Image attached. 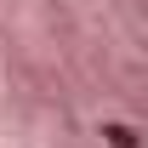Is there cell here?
Returning <instances> with one entry per match:
<instances>
[{
  "instance_id": "1",
  "label": "cell",
  "mask_w": 148,
  "mask_h": 148,
  "mask_svg": "<svg viewBox=\"0 0 148 148\" xmlns=\"http://www.w3.org/2000/svg\"><path fill=\"white\" fill-rule=\"evenodd\" d=\"M103 143L108 148H143V131L125 125V120H108V125H103Z\"/></svg>"
}]
</instances>
